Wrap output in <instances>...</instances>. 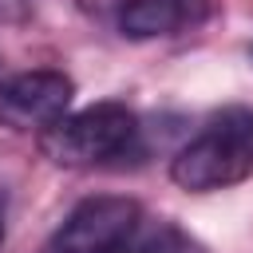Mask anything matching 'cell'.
I'll return each mask as SVG.
<instances>
[{
	"label": "cell",
	"instance_id": "2",
	"mask_svg": "<svg viewBox=\"0 0 253 253\" xmlns=\"http://www.w3.org/2000/svg\"><path fill=\"white\" fill-rule=\"evenodd\" d=\"M134 138H138V115L119 99H103L47 126L40 150L55 166L83 170V166H103L111 158H123L134 146Z\"/></svg>",
	"mask_w": 253,
	"mask_h": 253
},
{
	"label": "cell",
	"instance_id": "6",
	"mask_svg": "<svg viewBox=\"0 0 253 253\" xmlns=\"http://www.w3.org/2000/svg\"><path fill=\"white\" fill-rule=\"evenodd\" d=\"M123 253H198V245L170 221H158L150 229H138L134 241L123 249Z\"/></svg>",
	"mask_w": 253,
	"mask_h": 253
},
{
	"label": "cell",
	"instance_id": "7",
	"mask_svg": "<svg viewBox=\"0 0 253 253\" xmlns=\"http://www.w3.org/2000/svg\"><path fill=\"white\" fill-rule=\"evenodd\" d=\"M32 20V0H0V24L20 28Z\"/></svg>",
	"mask_w": 253,
	"mask_h": 253
},
{
	"label": "cell",
	"instance_id": "3",
	"mask_svg": "<svg viewBox=\"0 0 253 253\" xmlns=\"http://www.w3.org/2000/svg\"><path fill=\"white\" fill-rule=\"evenodd\" d=\"M142 229V206L126 194L83 198L55 229V253H123Z\"/></svg>",
	"mask_w": 253,
	"mask_h": 253
},
{
	"label": "cell",
	"instance_id": "8",
	"mask_svg": "<svg viewBox=\"0 0 253 253\" xmlns=\"http://www.w3.org/2000/svg\"><path fill=\"white\" fill-rule=\"evenodd\" d=\"M0 245H4V217H0Z\"/></svg>",
	"mask_w": 253,
	"mask_h": 253
},
{
	"label": "cell",
	"instance_id": "4",
	"mask_svg": "<svg viewBox=\"0 0 253 253\" xmlns=\"http://www.w3.org/2000/svg\"><path fill=\"white\" fill-rule=\"evenodd\" d=\"M75 99L71 75L55 67H36L8 75L0 83V126L8 130H47L55 126Z\"/></svg>",
	"mask_w": 253,
	"mask_h": 253
},
{
	"label": "cell",
	"instance_id": "5",
	"mask_svg": "<svg viewBox=\"0 0 253 253\" xmlns=\"http://www.w3.org/2000/svg\"><path fill=\"white\" fill-rule=\"evenodd\" d=\"M210 16V0H126L119 8V32L126 40H162L198 28Z\"/></svg>",
	"mask_w": 253,
	"mask_h": 253
},
{
	"label": "cell",
	"instance_id": "1",
	"mask_svg": "<svg viewBox=\"0 0 253 253\" xmlns=\"http://www.w3.org/2000/svg\"><path fill=\"white\" fill-rule=\"evenodd\" d=\"M253 174V107H221L174 158L170 178L190 194H213Z\"/></svg>",
	"mask_w": 253,
	"mask_h": 253
}]
</instances>
